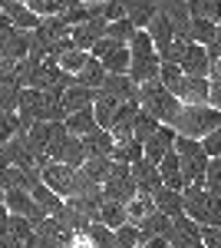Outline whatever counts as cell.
Returning <instances> with one entry per match:
<instances>
[{
    "label": "cell",
    "mask_w": 221,
    "mask_h": 248,
    "mask_svg": "<svg viewBox=\"0 0 221 248\" xmlns=\"http://www.w3.org/2000/svg\"><path fill=\"white\" fill-rule=\"evenodd\" d=\"M175 133L188 136V139H205L221 126V109H215L211 103H182V109L175 116Z\"/></svg>",
    "instance_id": "6da1fadb"
},
{
    "label": "cell",
    "mask_w": 221,
    "mask_h": 248,
    "mask_svg": "<svg viewBox=\"0 0 221 248\" xmlns=\"http://www.w3.org/2000/svg\"><path fill=\"white\" fill-rule=\"evenodd\" d=\"M129 53H132L129 77L139 86L148 83V79H159V73H162V57L155 50V40L148 37V30H135V37L129 40Z\"/></svg>",
    "instance_id": "7a4b0ae2"
},
{
    "label": "cell",
    "mask_w": 221,
    "mask_h": 248,
    "mask_svg": "<svg viewBox=\"0 0 221 248\" xmlns=\"http://www.w3.org/2000/svg\"><path fill=\"white\" fill-rule=\"evenodd\" d=\"M139 103H142L146 113H152L159 123H165V126H172L175 116H178V109H182V99L172 93L162 79H148V83H142V86H139Z\"/></svg>",
    "instance_id": "3957f363"
},
{
    "label": "cell",
    "mask_w": 221,
    "mask_h": 248,
    "mask_svg": "<svg viewBox=\"0 0 221 248\" xmlns=\"http://www.w3.org/2000/svg\"><path fill=\"white\" fill-rule=\"evenodd\" d=\"M162 60L182 66L185 77H211V53H208V46L195 40H175Z\"/></svg>",
    "instance_id": "277c9868"
},
{
    "label": "cell",
    "mask_w": 221,
    "mask_h": 248,
    "mask_svg": "<svg viewBox=\"0 0 221 248\" xmlns=\"http://www.w3.org/2000/svg\"><path fill=\"white\" fill-rule=\"evenodd\" d=\"M185 195V215H192L202 229L208 225H221V195L208 192L205 186H188Z\"/></svg>",
    "instance_id": "5b68a950"
},
{
    "label": "cell",
    "mask_w": 221,
    "mask_h": 248,
    "mask_svg": "<svg viewBox=\"0 0 221 248\" xmlns=\"http://www.w3.org/2000/svg\"><path fill=\"white\" fill-rule=\"evenodd\" d=\"M175 153L182 155V169L188 186H205V175H208V166H211V155L205 149L202 139H188V136H178L175 139Z\"/></svg>",
    "instance_id": "8992f818"
},
{
    "label": "cell",
    "mask_w": 221,
    "mask_h": 248,
    "mask_svg": "<svg viewBox=\"0 0 221 248\" xmlns=\"http://www.w3.org/2000/svg\"><path fill=\"white\" fill-rule=\"evenodd\" d=\"M116 162V159H112ZM103 195L109 199V202H122V205H129L132 199L139 195V186H135V175H132V166H122V162H116L109 172V179L103 182Z\"/></svg>",
    "instance_id": "52a82bcc"
},
{
    "label": "cell",
    "mask_w": 221,
    "mask_h": 248,
    "mask_svg": "<svg viewBox=\"0 0 221 248\" xmlns=\"http://www.w3.org/2000/svg\"><path fill=\"white\" fill-rule=\"evenodd\" d=\"M92 57L103 60V66L109 73H129V63H132V53H129V43H119L112 37H103L96 46H92Z\"/></svg>",
    "instance_id": "ba28073f"
},
{
    "label": "cell",
    "mask_w": 221,
    "mask_h": 248,
    "mask_svg": "<svg viewBox=\"0 0 221 248\" xmlns=\"http://www.w3.org/2000/svg\"><path fill=\"white\" fill-rule=\"evenodd\" d=\"M30 53H33V30L10 27L0 33V60H27Z\"/></svg>",
    "instance_id": "9c48e42d"
},
{
    "label": "cell",
    "mask_w": 221,
    "mask_h": 248,
    "mask_svg": "<svg viewBox=\"0 0 221 248\" xmlns=\"http://www.w3.org/2000/svg\"><path fill=\"white\" fill-rule=\"evenodd\" d=\"M40 172H43V182H46L56 195H63V199L73 195V189H76V169H73V166L56 162V159H53V162H46Z\"/></svg>",
    "instance_id": "30bf717a"
},
{
    "label": "cell",
    "mask_w": 221,
    "mask_h": 248,
    "mask_svg": "<svg viewBox=\"0 0 221 248\" xmlns=\"http://www.w3.org/2000/svg\"><path fill=\"white\" fill-rule=\"evenodd\" d=\"M46 113V93L43 90H33V86H27L23 93H20V129H30L33 123H40Z\"/></svg>",
    "instance_id": "8fae6325"
},
{
    "label": "cell",
    "mask_w": 221,
    "mask_h": 248,
    "mask_svg": "<svg viewBox=\"0 0 221 248\" xmlns=\"http://www.w3.org/2000/svg\"><path fill=\"white\" fill-rule=\"evenodd\" d=\"M3 205L10 209V215H23V218L33 222V225H40V222L46 218V212L40 209L37 199H33L27 189H10V192H7V199H3Z\"/></svg>",
    "instance_id": "7c38bea8"
},
{
    "label": "cell",
    "mask_w": 221,
    "mask_h": 248,
    "mask_svg": "<svg viewBox=\"0 0 221 248\" xmlns=\"http://www.w3.org/2000/svg\"><path fill=\"white\" fill-rule=\"evenodd\" d=\"M106 33H109V20H106V17H92V20H86V23L73 27V46H76V50L92 53V46L106 37Z\"/></svg>",
    "instance_id": "4fadbf2b"
},
{
    "label": "cell",
    "mask_w": 221,
    "mask_h": 248,
    "mask_svg": "<svg viewBox=\"0 0 221 248\" xmlns=\"http://www.w3.org/2000/svg\"><path fill=\"white\" fill-rule=\"evenodd\" d=\"M162 14L168 17V23L175 27V37L178 40H192V7H188V0H162Z\"/></svg>",
    "instance_id": "5bb4252c"
},
{
    "label": "cell",
    "mask_w": 221,
    "mask_h": 248,
    "mask_svg": "<svg viewBox=\"0 0 221 248\" xmlns=\"http://www.w3.org/2000/svg\"><path fill=\"white\" fill-rule=\"evenodd\" d=\"M132 175H135L139 195H155V192L165 186V182H162V172H159V162H152V159L135 162V166H132Z\"/></svg>",
    "instance_id": "9a60e30c"
},
{
    "label": "cell",
    "mask_w": 221,
    "mask_h": 248,
    "mask_svg": "<svg viewBox=\"0 0 221 248\" xmlns=\"http://www.w3.org/2000/svg\"><path fill=\"white\" fill-rule=\"evenodd\" d=\"M175 139H178L175 126H162V129H159V133H155V136L146 142V159H152V162H162L168 153H175Z\"/></svg>",
    "instance_id": "2e32d148"
},
{
    "label": "cell",
    "mask_w": 221,
    "mask_h": 248,
    "mask_svg": "<svg viewBox=\"0 0 221 248\" xmlns=\"http://www.w3.org/2000/svg\"><path fill=\"white\" fill-rule=\"evenodd\" d=\"M99 93L116 96L119 103H129V99H139V83L129 77V73H109V79L103 83Z\"/></svg>",
    "instance_id": "e0dca14e"
},
{
    "label": "cell",
    "mask_w": 221,
    "mask_h": 248,
    "mask_svg": "<svg viewBox=\"0 0 221 248\" xmlns=\"http://www.w3.org/2000/svg\"><path fill=\"white\" fill-rule=\"evenodd\" d=\"M159 172H162V182L168 189L175 192H185L188 189V179H185V169H182V155L178 153H168L162 162H159Z\"/></svg>",
    "instance_id": "ac0fdd59"
},
{
    "label": "cell",
    "mask_w": 221,
    "mask_h": 248,
    "mask_svg": "<svg viewBox=\"0 0 221 248\" xmlns=\"http://www.w3.org/2000/svg\"><path fill=\"white\" fill-rule=\"evenodd\" d=\"M146 30H148V37L155 40V50H159V57H165V53H168V46H172V43L178 40V37H175V27L168 23V17L162 14V10L155 14V20L148 23Z\"/></svg>",
    "instance_id": "d6986e66"
},
{
    "label": "cell",
    "mask_w": 221,
    "mask_h": 248,
    "mask_svg": "<svg viewBox=\"0 0 221 248\" xmlns=\"http://www.w3.org/2000/svg\"><path fill=\"white\" fill-rule=\"evenodd\" d=\"M83 146H86V159H106V155L116 153V139H112L109 129H96L89 136H79Z\"/></svg>",
    "instance_id": "ffe728a7"
},
{
    "label": "cell",
    "mask_w": 221,
    "mask_h": 248,
    "mask_svg": "<svg viewBox=\"0 0 221 248\" xmlns=\"http://www.w3.org/2000/svg\"><path fill=\"white\" fill-rule=\"evenodd\" d=\"M73 79L79 83V86H89V90H96V93H99V90H103V83L109 79V70L103 66V60H96L89 53V63H86V66H83Z\"/></svg>",
    "instance_id": "44dd1931"
},
{
    "label": "cell",
    "mask_w": 221,
    "mask_h": 248,
    "mask_svg": "<svg viewBox=\"0 0 221 248\" xmlns=\"http://www.w3.org/2000/svg\"><path fill=\"white\" fill-rule=\"evenodd\" d=\"M63 103H66V109L70 113H79V109H92L96 106V90L89 86H79V83H70L66 86V93H63Z\"/></svg>",
    "instance_id": "7402d4cb"
},
{
    "label": "cell",
    "mask_w": 221,
    "mask_h": 248,
    "mask_svg": "<svg viewBox=\"0 0 221 248\" xmlns=\"http://www.w3.org/2000/svg\"><path fill=\"white\" fill-rule=\"evenodd\" d=\"M155 199V209L165 212L168 218H178V215H185V195L175 189H168V186H162V189L152 195Z\"/></svg>",
    "instance_id": "603a6c76"
},
{
    "label": "cell",
    "mask_w": 221,
    "mask_h": 248,
    "mask_svg": "<svg viewBox=\"0 0 221 248\" xmlns=\"http://www.w3.org/2000/svg\"><path fill=\"white\" fill-rule=\"evenodd\" d=\"M139 229H142V238H168L175 229V218H168L165 212L155 209L146 222H139Z\"/></svg>",
    "instance_id": "cb8c5ba5"
},
{
    "label": "cell",
    "mask_w": 221,
    "mask_h": 248,
    "mask_svg": "<svg viewBox=\"0 0 221 248\" xmlns=\"http://www.w3.org/2000/svg\"><path fill=\"white\" fill-rule=\"evenodd\" d=\"M53 159L73 166V169H83V166H86V146H83V139H79V136H70V139L59 146V153H56Z\"/></svg>",
    "instance_id": "d4e9b609"
},
{
    "label": "cell",
    "mask_w": 221,
    "mask_h": 248,
    "mask_svg": "<svg viewBox=\"0 0 221 248\" xmlns=\"http://www.w3.org/2000/svg\"><path fill=\"white\" fill-rule=\"evenodd\" d=\"M3 10H7V17L14 20V27H20V30H37L40 27V17L27 7V0H10Z\"/></svg>",
    "instance_id": "484cf974"
},
{
    "label": "cell",
    "mask_w": 221,
    "mask_h": 248,
    "mask_svg": "<svg viewBox=\"0 0 221 248\" xmlns=\"http://www.w3.org/2000/svg\"><path fill=\"white\" fill-rule=\"evenodd\" d=\"M119 99L109 93H96V106H92V113H96V119H99V126L103 129H112V123H116V116H119Z\"/></svg>",
    "instance_id": "4316f807"
},
{
    "label": "cell",
    "mask_w": 221,
    "mask_h": 248,
    "mask_svg": "<svg viewBox=\"0 0 221 248\" xmlns=\"http://www.w3.org/2000/svg\"><path fill=\"white\" fill-rule=\"evenodd\" d=\"M30 195H33V199H37V205L43 212H46V215H50V218H53V215H59V212L66 209V199H63V195H56L53 189H50V186H46V182H40L37 189L30 192Z\"/></svg>",
    "instance_id": "83f0119b"
},
{
    "label": "cell",
    "mask_w": 221,
    "mask_h": 248,
    "mask_svg": "<svg viewBox=\"0 0 221 248\" xmlns=\"http://www.w3.org/2000/svg\"><path fill=\"white\" fill-rule=\"evenodd\" d=\"M99 222L106 225V229H122V225H129V205H122V202H103V209H99Z\"/></svg>",
    "instance_id": "f1b7e54d"
},
{
    "label": "cell",
    "mask_w": 221,
    "mask_h": 248,
    "mask_svg": "<svg viewBox=\"0 0 221 248\" xmlns=\"http://www.w3.org/2000/svg\"><path fill=\"white\" fill-rule=\"evenodd\" d=\"M208 96H211V77H188L178 99L182 103H208Z\"/></svg>",
    "instance_id": "f546056e"
},
{
    "label": "cell",
    "mask_w": 221,
    "mask_h": 248,
    "mask_svg": "<svg viewBox=\"0 0 221 248\" xmlns=\"http://www.w3.org/2000/svg\"><path fill=\"white\" fill-rule=\"evenodd\" d=\"M66 129L73 136H89V133H96V129H103V126H99V119H96L92 109H79V113L66 116Z\"/></svg>",
    "instance_id": "4dcf8cb0"
},
{
    "label": "cell",
    "mask_w": 221,
    "mask_h": 248,
    "mask_svg": "<svg viewBox=\"0 0 221 248\" xmlns=\"http://www.w3.org/2000/svg\"><path fill=\"white\" fill-rule=\"evenodd\" d=\"M76 0H27V7L37 14L40 20H46V17H63L70 7H73Z\"/></svg>",
    "instance_id": "1f68e13d"
},
{
    "label": "cell",
    "mask_w": 221,
    "mask_h": 248,
    "mask_svg": "<svg viewBox=\"0 0 221 248\" xmlns=\"http://www.w3.org/2000/svg\"><path fill=\"white\" fill-rule=\"evenodd\" d=\"M112 159H116V162H122V166H135V162H142V159H146V146H142L139 139H132V142H116Z\"/></svg>",
    "instance_id": "d6a6232c"
},
{
    "label": "cell",
    "mask_w": 221,
    "mask_h": 248,
    "mask_svg": "<svg viewBox=\"0 0 221 248\" xmlns=\"http://www.w3.org/2000/svg\"><path fill=\"white\" fill-rule=\"evenodd\" d=\"M20 93H23V86H20L17 79H0V109L17 113L20 109Z\"/></svg>",
    "instance_id": "836d02e7"
},
{
    "label": "cell",
    "mask_w": 221,
    "mask_h": 248,
    "mask_svg": "<svg viewBox=\"0 0 221 248\" xmlns=\"http://www.w3.org/2000/svg\"><path fill=\"white\" fill-rule=\"evenodd\" d=\"M159 79H162V83H165V86H168L175 96H182L185 79H188V77H185L182 66H175V63H165V60H162V73H159Z\"/></svg>",
    "instance_id": "e575fe53"
},
{
    "label": "cell",
    "mask_w": 221,
    "mask_h": 248,
    "mask_svg": "<svg viewBox=\"0 0 221 248\" xmlns=\"http://www.w3.org/2000/svg\"><path fill=\"white\" fill-rule=\"evenodd\" d=\"M162 126H165V123H159V119H155L152 113H146V109H142V113L135 116V139L146 146V142H148V139H152L155 133H159Z\"/></svg>",
    "instance_id": "d590c367"
},
{
    "label": "cell",
    "mask_w": 221,
    "mask_h": 248,
    "mask_svg": "<svg viewBox=\"0 0 221 248\" xmlns=\"http://www.w3.org/2000/svg\"><path fill=\"white\" fill-rule=\"evenodd\" d=\"M152 212H155V199H152V195H135L129 202V222L139 225V222H146Z\"/></svg>",
    "instance_id": "8d00e7d4"
},
{
    "label": "cell",
    "mask_w": 221,
    "mask_h": 248,
    "mask_svg": "<svg viewBox=\"0 0 221 248\" xmlns=\"http://www.w3.org/2000/svg\"><path fill=\"white\" fill-rule=\"evenodd\" d=\"M112 166H116V162H112V155H106V159H86V166H83V172L89 175L92 182H99V186H103V182L109 179Z\"/></svg>",
    "instance_id": "74e56055"
},
{
    "label": "cell",
    "mask_w": 221,
    "mask_h": 248,
    "mask_svg": "<svg viewBox=\"0 0 221 248\" xmlns=\"http://www.w3.org/2000/svg\"><path fill=\"white\" fill-rule=\"evenodd\" d=\"M215 37H218V23H215V20H195V23H192V40H195V43L211 46Z\"/></svg>",
    "instance_id": "f35d334b"
},
{
    "label": "cell",
    "mask_w": 221,
    "mask_h": 248,
    "mask_svg": "<svg viewBox=\"0 0 221 248\" xmlns=\"http://www.w3.org/2000/svg\"><path fill=\"white\" fill-rule=\"evenodd\" d=\"M89 238L96 242V248H119V238H116V232L106 229L103 222H92V225H89Z\"/></svg>",
    "instance_id": "ab89813d"
},
{
    "label": "cell",
    "mask_w": 221,
    "mask_h": 248,
    "mask_svg": "<svg viewBox=\"0 0 221 248\" xmlns=\"http://www.w3.org/2000/svg\"><path fill=\"white\" fill-rule=\"evenodd\" d=\"M86 63H89V53H86V50H76V46L70 50V53H63V57H59V66H63L70 77H76Z\"/></svg>",
    "instance_id": "60d3db41"
},
{
    "label": "cell",
    "mask_w": 221,
    "mask_h": 248,
    "mask_svg": "<svg viewBox=\"0 0 221 248\" xmlns=\"http://www.w3.org/2000/svg\"><path fill=\"white\" fill-rule=\"evenodd\" d=\"M17 133H20V116L0 109V146H7Z\"/></svg>",
    "instance_id": "b9f144b4"
},
{
    "label": "cell",
    "mask_w": 221,
    "mask_h": 248,
    "mask_svg": "<svg viewBox=\"0 0 221 248\" xmlns=\"http://www.w3.org/2000/svg\"><path fill=\"white\" fill-rule=\"evenodd\" d=\"M135 30H139V27H135L129 17H122V20H112L109 23V33H106V37L119 40V43H129V40L135 37Z\"/></svg>",
    "instance_id": "7bdbcfd3"
},
{
    "label": "cell",
    "mask_w": 221,
    "mask_h": 248,
    "mask_svg": "<svg viewBox=\"0 0 221 248\" xmlns=\"http://www.w3.org/2000/svg\"><path fill=\"white\" fill-rule=\"evenodd\" d=\"M132 3H135V0H103V17L109 20V23H112V20L129 17Z\"/></svg>",
    "instance_id": "ee69618b"
},
{
    "label": "cell",
    "mask_w": 221,
    "mask_h": 248,
    "mask_svg": "<svg viewBox=\"0 0 221 248\" xmlns=\"http://www.w3.org/2000/svg\"><path fill=\"white\" fill-rule=\"evenodd\" d=\"M205 189H208V192H218V195H221V159H211L208 175H205Z\"/></svg>",
    "instance_id": "f6af8a7d"
},
{
    "label": "cell",
    "mask_w": 221,
    "mask_h": 248,
    "mask_svg": "<svg viewBox=\"0 0 221 248\" xmlns=\"http://www.w3.org/2000/svg\"><path fill=\"white\" fill-rule=\"evenodd\" d=\"M195 245H202V238H192L182 229H172V235H168V248H195Z\"/></svg>",
    "instance_id": "bcb514c9"
},
{
    "label": "cell",
    "mask_w": 221,
    "mask_h": 248,
    "mask_svg": "<svg viewBox=\"0 0 221 248\" xmlns=\"http://www.w3.org/2000/svg\"><path fill=\"white\" fill-rule=\"evenodd\" d=\"M202 142H205V149H208V155H211V159H221V126L211 136H205Z\"/></svg>",
    "instance_id": "7dc6e473"
},
{
    "label": "cell",
    "mask_w": 221,
    "mask_h": 248,
    "mask_svg": "<svg viewBox=\"0 0 221 248\" xmlns=\"http://www.w3.org/2000/svg\"><path fill=\"white\" fill-rule=\"evenodd\" d=\"M202 242H205V248H221V225L202 229Z\"/></svg>",
    "instance_id": "c3c4849f"
},
{
    "label": "cell",
    "mask_w": 221,
    "mask_h": 248,
    "mask_svg": "<svg viewBox=\"0 0 221 248\" xmlns=\"http://www.w3.org/2000/svg\"><path fill=\"white\" fill-rule=\"evenodd\" d=\"M70 248H96V242L89 238V232H79V235H73Z\"/></svg>",
    "instance_id": "681fc988"
},
{
    "label": "cell",
    "mask_w": 221,
    "mask_h": 248,
    "mask_svg": "<svg viewBox=\"0 0 221 248\" xmlns=\"http://www.w3.org/2000/svg\"><path fill=\"white\" fill-rule=\"evenodd\" d=\"M208 53H211V63H215V60H221V23H218V37H215V43L208 46Z\"/></svg>",
    "instance_id": "f907efd6"
},
{
    "label": "cell",
    "mask_w": 221,
    "mask_h": 248,
    "mask_svg": "<svg viewBox=\"0 0 221 248\" xmlns=\"http://www.w3.org/2000/svg\"><path fill=\"white\" fill-rule=\"evenodd\" d=\"M208 103H211L215 109H221V83H211V96H208Z\"/></svg>",
    "instance_id": "816d5d0a"
},
{
    "label": "cell",
    "mask_w": 221,
    "mask_h": 248,
    "mask_svg": "<svg viewBox=\"0 0 221 248\" xmlns=\"http://www.w3.org/2000/svg\"><path fill=\"white\" fill-rule=\"evenodd\" d=\"M139 248H168V238H146Z\"/></svg>",
    "instance_id": "f5cc1de1"
},
{
    "label": "cell",
    "mask_w": 221,
    "mask_h": 248,
    "mask_svg": "<svg viewBox=\"0 0 221 248\" xmlns=\"http://www.w3.org/2000/svg\"><path fill=\"white\" fill-rule=\"evenodd\" d=\"M7 229H10V209L0 205V232H7Z\"/></svg>",
    "instance_id": "db71d44e"
},
{
    "label": "cell",
    "mask_w": 221,
    "mask_h": 248,
    "mask_svg": "<svg viewBox=\"0 0 221 248\" xmlns=\"http://www.w3.org/2000/svg\"><path fill=\"white\" fill-rule=\"evenodd\" d=\"M0 248H17V242H14L10 232H0Z\"/></svg>",
    "instance_id": "11a10c76"
},
{
    "label": "cell",
    "mask_w": 221,
    "mask_h": 248,
    "mask_svg": "<svg viewBox=\"0 0 221 248\" xmlns=\"http://www.w3.org/2000/svg\"><path fill=\"white\" fill-rule=\"evenodd\" d=\"M211 83H221V60L211 63Z\"/></svg>",
    "instance_id": "9f6ffc18"
},
{
    "label": "cell",
    "mask_w": 221,
    "mask_h": 248,
    "mask_svg": "<svg viewBox=\"0 0 221 248\" xmlns=\"http://www.w3.org/2000/svg\"><path fill=\"white\" fill-rule=\"evenodd\" d=\"M10 27H14V20L7 17V10H0V33H3V30H10Z\"/></svg>",
    "instance_id": "6f0895ef"
},
{
    "label": "cell",
    "mask_w": 221,
    "mask_h": 248,
    "mask_svg": "<svg viewBox=\"0 0 221 248\" xmlns=\"http://www.w3.org/2000/svg\"><path fill=\"white\" fill-rule=\"evenodd\" d=\"M215 20H218V23H221V0H218V17H215Z\"/></svg>",
    "instance_id": "680465c9"
},
{
    "label": "cell",
    "mask_w": 221,
    "mask_h": 248,
    "mask_svg": "<svg viewBox=\"0 0 221 248\" xmlns=\"http://www.w3.org/2000/svg\"><path fill=\"white\" fill-rule=\"evenodd\" d=\"M195 248H205V242H202V245H195Z\"/></svg>",
    "instance_id": "91938a15"
}]
</instances>
